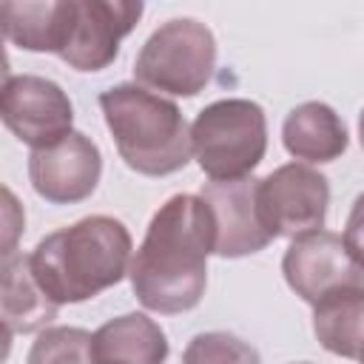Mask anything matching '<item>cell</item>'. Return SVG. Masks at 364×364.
<instances>
[{
    "label": "cell",
    "mask_w": 364,
    "mask_h": 364,
    "mask_svg": "<svg viewBox=\"0 0 364 364\" xmlns=\"http://www.w3.org/2000/svg\"><path fill=\"white\" fill-rule=\"evenodd\" d=\"M361 361H364V358H361Z\"/></svg>",
    "instance_id": "obj_22"
},
{
    "label": "cell",
    "mask_w": 364,
    "mask_h": 364,
    "mask_svg": "<svg viewBox=\"0 0 364 364\" xmlns=\"http://www.w3.org/2000/svg\"><path fill=\"white\" fill-rule=\"evenodd\" d=\"M259 355L228 333H202L185 350V361H256Z\"/></svg>",
    "instance_id": "obj_18"
},
{
    "label": "cell",
    "mask_w": 364,
    "mask_h": 364,
    "mask_svg": "<svg viewBox=\"0 0 364 364\" xmlns=\"http://www.w3.org/2000/svg\"><path fill=\"white\" fill-rule=\"evenodd\" d=\"M344 242L350 247V253L364 264V193L353 202V210L347 216V225H344Z\"/></svg>",
    "instance_id": "obj_19"
},
{
    "label": "cell",
    "mask_w": 364,
    "mask_h": 364,
    "mask_svg": "<svg viewBox=\"0 0 364 364\" xmlns=\"http://www.w3.org/2000/svg\"><path fill=\"white\" fill-rule=\"evenodd\" d=\"M48 361H97L94 336L80 327L43 330L28 353V364H48Z\"/></svg>",
    "instance_id": "obj_17"
},
{
    "label": "cell",
    "mask_w": 364,
    "mask_h": 364,
    "mask_svg": "<svg viewBox=\"0 0 364 364\" xmlns=\"http://www.w3.org/2000/svg\"><path fill=\"white\" fill-rule=\"evenodd\" d=\"M105 125L122 162L142 176H171L193 154L191 128L176 102L139 85L119 82L100 94Z\"/></svg>",
    "instance_id": "obj_3"
},
{
    "label": "cell",
    "mask_w": 364,
    "mask_h": 364,
    "mask_svg": "<svg viewBox=\"0 0 364 364\" xmlns=\"http://www.w3.org/2000/svg\"><path fill=\"white\" fill-rule=\"evenodd\" d=\"M282 273L287 287L307 304L341 287H364V264L350 253L344 236L321 228L290 242Z\"/></svg>",
    "instance_id": "obj_8"
},
{
    "label": "cell",
    "mask_w": 364,
    "mask_h": 364,
    "mask_svg": "<svg viewBox=\"0 0 364 364\" xmlns=\"http://www.w3.org/2000/svg\"><path fill=\"white\" fill-rule=\"evenodd\" d=\"M358 139H361V148H364V111L358 117Z\"/></svg>",
    "instance_id": "obj_21"
},
{
    "label": "cell",
    "mask_w": 364,
    "mask_h": 364,
    "mask_svg": "<svg viewBox=\"0 0 364 364\" xmlns=\"http://www.w3.org/2000/svg\"><path fill=\"white\" fill-rule=\"evenodd\" d=\"M60 304L43 290L34 276L31 253L3 256V287H0V321L11 333H34L54 321Z\"/></svg>",
    "instance_id": "obj_13"
},
{
    "label": "cell",
    "mask_w": 364,
    "mask_h": 364,
    "mask_svg": "<svg viewBox=\"0 0 364 364\" xmlns=\"http://www.w3.org/2000/svg\"><path fill=\"white\" fill-rule=\"evenodd\" d=\"M145 0H77V23L60 60L77 71H102L119 54V40L142 20Z\"/></svg>",
    "instance_id": "obj_11"
},
{
    "label": "cell",
    "mask_w": 364,
    "mask_h": 364,
    "mask_svg": "<svg viewBox=\"0 0 364 364\" xmlns=\"http://www.w3.org/2000/svg\"><path fill=\"white\" fill-rule=\"evenodd\" d=\"M213 65V31L193 17H176L145 40L134 63V77L139 85L159 94L196 97L210 82Z\"/></svg>",
    "instance_id": "obj_5"
},
{
    "label": "cell",
    "mask_w": 364,
    "mask_h": 364,
    "mask_svg": "<svg viewBox=\"0 0 364 364\" xmlns=\"http://www.w3.org/2000/svg\"><path fill=\"white\" fill-rule=\"evenodd\" d=\"M0 117L6 128L31 151L65 139L74 128V105L68 94L46 77L20 74L3 80Z\"/></svg>",
    "instance_id": "obj_7"
},
{
    "label": "cell",
    "mask_w": 364,
    "mask_h": 364,
    "mask_svg": "<svg viewBox=\"0 0 364 364\" xmlns=\"http://www.w3.org/2000/svg\"><path fill=\"white\" fill-rule=\"evenodd\" d=\"M94 358L159 364L168 358V338L162 327L145 313H125L105 321L94 333Z\"/></svg>",
    "instance_id": "obj_16"
},
{
    "label": "cell",
    "mask_w": 364,
    "mask_h": 364,
    "mask_svg": "<svg viewBox=\"0 0 364 364\" xmlns=\"http://www.w3.org/2000/svg\"><path fill=\"white\" fill-rule=\"evenodd\" d=\"M318 344L344 358H364V287H341L313 304Z\"/></svg>",
    "instance_id": "obj_15"
},
{
    "label": "cell",
    "mask_w": 364,
    "mask_h": 364,
    "mask_svg": "<svg viewBox=\"0 0 364 364\" xmlns=\"http://www.w3.org/2000/svg\"><path fill=\"white\" fill-rule=\"evenodd\" d=\"M191 145L196 165L210 179L247 176L264 159L267 117L253 100H216L196 114Z\"/></svg>",
    "instance_id": "obj_4"
},
{
    "label": "cell",
    "mask_w": 364,
    "mask_h": 364,
    "mask_svg": "<svg viewBox=\"0 0 364 364\" xmlns=\"http://www.w3.org/2000/svg\"><path fill=\"white\" fill-rule=\"evenodd\" d=\"M102 176V154L91 136L71 131L48 148H34L28 156V179L37 196L51 205H74L88 199Z\"/></svg>",
    "instance_id": "obj_10"
},
{
    "label": "cell",
    "mask_w": 364,
    "mask_h": 364,
    "mask_svg": "<svg viewBox=\"0 0 364 364\" xmlns=\"http://www.w3.org/2000/svg\"><path fill=\"white\" fill-rule=\"evenodd\" d=\"M202 199L210 205L216 222V247L222 259H242L264 250L273 242L259 205V179H210L202 185Z\"/></svg>",
    "instance_id": "obj_9"
},
{
    "label": "cell",
    "mask_w": 364,
    "mask_h": 364,
    "mask_svg": "<svg viewBox=\"0 0 364 364\" xmlns=\"http://www.w3.org/2000/svg\"><path fill=\"white\" fill-rule=\"evenodd\" d=\"M213 247L216 222L202 193L171 196L151 216L145 239L131 256L128 279L136 301L165 316L193 310L205 296Z\"/></svg>",
    "instance_id": "obj_1"
},
{
    "label": "cell",
    "mask_w": 364,
    "mask_h": 364,
    "mask_svg": "<svg viewBox=\"0 0 364 364\" xmlns=\"http://www.w3.org/2000/svg\"><path fill=\"white\" fill-rule=\"evenodd\" d=\"M3 196H6V245H3V256H9V253H14V236L23 228V210L17 208V202H14L9 188L3 191Z\"/></svg>",
    "instance_id": "obj_20"
},
{
    "label": "cell",
    "mask_w": 364,
    "mask_h": 364,
    "mask_svg": "<svg viewBox=\"0 0 364 364\" xmlns=\"http://www.w3.org/2000/svg\"><path fill=\"white\" fill-rule=\"evenodd\" d=\"M259 205L273 239H296L313 233L324 228L327 219V176L304 162H287L259 179Z\"/></svg>",
    "instance_id": "obj_6"
},
{
    "label": "cell",
    "mask_w": 364,
    "mask_h": 364,
    "mask_svg": "<svg viewBox=\"0 0 364 364\" xmlns=\"http://www.w3.org/2000/svg\"><path fill=\"white\" fill-rule=\"evenodd\" d=\"M0 23L11 46L60 57L77 23V0H3Z\"/></svg>",
    "instance_id": "obj_12"
},
{
    "label": "cell",
    "mask_w": 364,
    "mask_h": 364,
    "mask_svg": "<svg viewBox=\"0 0 364 364\" xmlns=\"http://www.w3.org/2000/svg\"><path fill=\"white\" fill-rule=\"evenodd\" d=\"M282 142L290 156L310 165H321V162L338 159L347 151L350 136H347L344 119L327 102L310 100L296 105L284 117Z\"/></svg>",
    "instance_id": "obj_14"
},
{
    "label": "cell",
    "mask_w": 364,
    "mask_h": 364,
    "mask_svg": "<svg viewBox=\"0 0 364 364\" xmlns=\"http://www.w3.org/2000/svg\"><path fill=\"white\" fill-rule=\"evenodd\" d=\"M31 267L57 304L88 301L128 276L131 233L114 216H85L40 239Z\"/></svg>",
    "instance_id": "obj_2"
}]
</instances>
